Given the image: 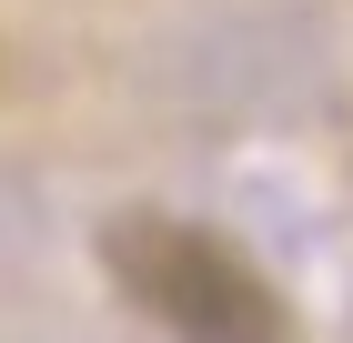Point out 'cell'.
Returning a JSON list of instances; mask_svg holds the SVG:
<instances>
[{"mask_svg":"<svg viewBox=\"0 0 353 343\" xmlns=\"http://www.w3.org/2000/svg\"><path fill=\"white\" fill-rule=\"evenodd\" d=\"M101 273L111 293L152 313L172 343H293V303L232 233L192 212H111L101 222Z\"/></svg>","mask_w":353,"mask_h":343,"instance_id":"cell-1","label":"cell"}]
</instances>
